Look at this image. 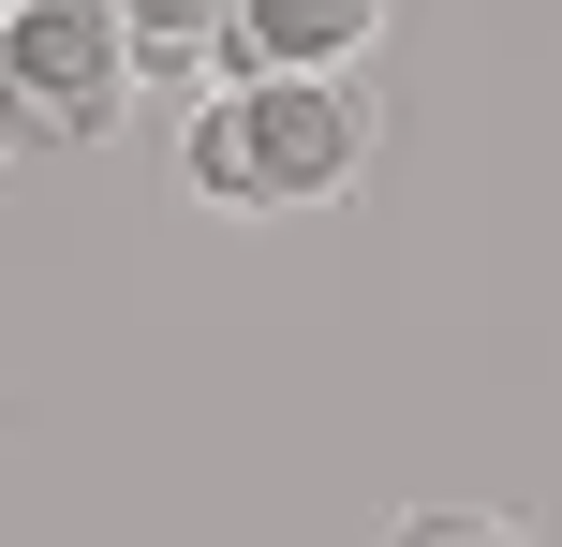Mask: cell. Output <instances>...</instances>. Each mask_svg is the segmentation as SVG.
<instances>
[{
    "instance_id": "3",
    "label": "cell",
    "mask_w": 562,
    "mask_h": 547,
    "mask_svg": "<svg viewBox=\"0 0 562 547\" xmlns=\"http://www.w3.org/2000/svg\"><path fill=\"white\" fill-rule=\"evenodd\" d=\"M400 0H237L223 30V75H356L370 45H385Z\"/></svg>"
},
{
    "instance_id": "2",
    "label": "cell",
    "mask_w": 562,
    "mask_h": 547,
    "mask_svg": "<svg viewBox=\"0 0 562 547\" xmlns=\"http://www.w3.org/2000/svg\"><path fill=\"white\" fill-rule=\"evenodd\" d=\"M134 118V45H119L104 0H30L0 15V163H75Z\"/></svg>"
},
{
    "instance_id": "5",
    "label": "cell",
    "mask_w": 562,
    "mask_h": 547,
    "mask_svg": "<svg viewBox=\"0 0 562 547\" xmlns=\"http://www.w3.org/2000/svg\"><path fill=\"white\" fill-rule=\"evenodd\" d=\"M385 547H533L518 518H474V503H415V518H385Z\"/></svg>"
},
{
    "instance_id": "4",
    "label": "cell",
    "mask_w": 562,
    "mask_h": 547,
    "mask_svg": "<svg viewBox=\"0 0 562 547\" xmlns=\"http://www.w3.org/2000/svg\"><path fill=\"white\" fill-rule=\"evenodd\" d=\"M104 15H119V45H134V75H178V59H223L237 0H104Z\"/></svg>"
},
{
    "instance_id": "1",
    "label": "cell",
    "mask_w": 562,
    "mask_h": 547,
    "mask_svg": "<svg viewBox=\"0 0 562 547\" xmlns=\"http://www.w3.org/2000/svg\"><path fill=\"white\" fill-rule=\"evenodd\" d=\"M385 148V104L356 75H223L178 118V178L223 223H281V207H340Z\"/></svg>"
},
{
    "instance_id": "6",
    "label": "cell",
    "mask_w": 562,
    "mask_h": 547,
    "mask_svg": "<svg viewBox=\"0 0 562 547\" xmlns=\"http://www.w3.org/2000/svg\"><path fill=\"white\" fill-rule=\"evenodd\" d=\"M0 15H30V0H0Z\"/></svg>"
}]
</instances>
